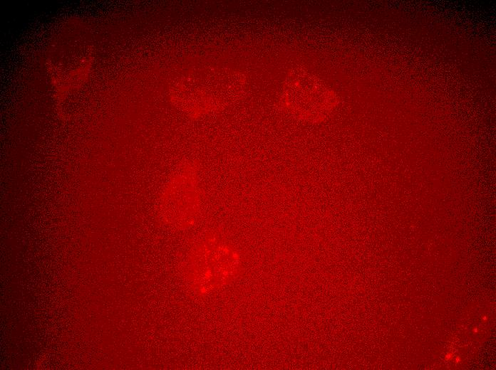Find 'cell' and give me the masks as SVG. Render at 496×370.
Wrapping results in <instances>:
<instances>
[{
    "instance_id": "2",
    "label": "cell",
    "mask_w": 496,
    "mask_h": 370,
    "mask_svg": "<svg viewBox=\"0 0 496 370\" xmlns=\"http://www.w3.org/2000/svg\"><path fill=\"white\" fill-rule=\"evenodd\" d=\"M163 215L174 228L187 229L199 218L202 195L199 174L192 169L175 174L163 191Z\"/></svg>"
},
{
    "instance_id": "1",
    "label": "cell",
    "mask_w": 496,
    "mask_h": 370,
    "mask_svg": "<svg viewBox=\"0 0 496 370\" xmlns=\"http://www.w3.org/2000/svg\"><path fill=\"white\" fill-rule=\"evenodd\" d=\"M182 270L191 292L205 297L235 280L241 271V261L231 245L219 236L208 233L191 247Z\"/></svg>"
}]
</instances>
